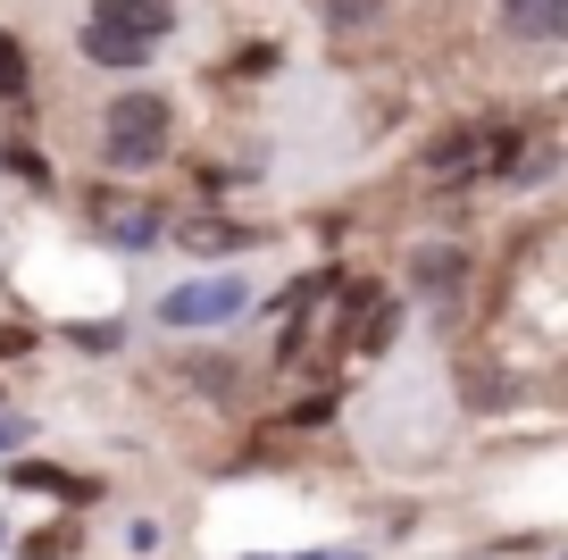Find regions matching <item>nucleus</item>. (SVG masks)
Segmentation results:
<instances>
[{
	"mask_svg": "<svg viewBox=\"0 0 568 560\" xmlns=\"http://www.w3.org/2000/svg\"><path fill=\"white\" fill-rule=\"evenodd\" d=\"M0 443H18V419H0Z\"/></svg>",
	"mask_w": 568,
	"mask_h": 560,
	"instance_id": "a211bd4d",
	"label": "nucleus"
},
{
	"mask_svg": "<svg viewBox=\"0 0 568 560\" xmlns=\"http://www.w3.org/2000/svg\"><path fill=\"white\" fill-rule=\"evenodd\" d=\"M68 343H75V351H118V343H125V327H118V318H75Z\"/></svg>",
	"mask_w": 568,
	"mask_h": 560,
	"instance_id": "f8f14e48",
	"label": "nucleus"
},
{
	"mask_svg": "<svg viewBox=\"0 0 568 560\" xmlns=\"http://www.w3.org/2000/svg\"><path fill=\"white\" fill-rule=\"evenodd\" d=\"M284 419H293V427H326V419H335V393H302Z\"/></svg>",
	"mask_w": 568,
	"mask_h": 560,
	"instance_id": "4468645a",
	"label": "nucleus"
},
{
	"mask_svg": "<svg viewBox=\"0 0 568 560\" xmlns=\"http://www.w3.org/2000/svg\"><path fill=\"white\" fill-rule=\"evenodd\" d=\"M26 76H34L26 42H18V34H0V101H26Z\"/></svg>",
	"mask_w": 568,
	"mask_h": 560,
	"instance_id": "9b49d317",
	"label": "nucleus"
},
{
	"mask_svg": "<svg viewBox=\"0 0 568 560\" xmlns=\"http://www.w3.org/2000/svg\"><path fill=\"white\" fill-rule=\"evenodd\" d=\"M68 543H75L68 527H51V536H34V543H26V560H68Z\"/></svg>",
	"mask_w": 568,
	"mask_h": 560,
	"instance_id": "2eb2a0df",
	"label": "nucleus"
},
{
	"mask_svg": "<svg viewBox=\"0 0 568 560\" xmlns=\"http://www.w3.org/2000/svg\"><path fill=\"white\" fill-rule=\"evenodd\" d=\"M409 277H418L426 301H452V293H460V277H468V260L444 243V251H418V260H409Z\"/></svg>",
	"mask_w": 568,
	"mask_h": 560,
	"instance_id": "1a4fd4ad",
	"label": "nucleus"
},
{
	"mask_svg": "<svg viewBox=\"0 0 568 560\" xmlns=\"http://www.w3.org/2000/svg\"><path fill=\"white\" fill-rule=\"evenodd\" d=\"M477 168H485V134H452V142L426 151V176H435V184H460V176H477Z\"/></svg>",
	"mask_w": 568,
	"mask_h": 560,
	"instance_id": "9d476101",
	"label": "nucleus"
},
{
	"mask_svg": "<svg viewBox=\"0 0 568 560\" xmlns=\"http://www.w3.org/2000/svg\"><path fill=\"white\" fill-rule=\"evenodd\" d=\"M243 301H251L243 277H201V284H184V293H168L160 318L168 327H217V318H243Z\"/></svg>",
	"mask_w": 568,
	"mask_h": 560,
	"instance_id": "7ed1b4c3",
	"label": "nucleus"
},
{
	"mask_svg": "<svg viewBox=\"0 0 568 560\" xmlns=\"http://www.w3.org/2000/svg\"><path fill=\"white\" fill-rule=\"evenodd\" d=\"M385 334H393V301L343 293V343H352V351H385Z\"/></svg>",
	"mask_w": 568,
	"mask_h": 560,
	"instance_id": "423d86ee",
	"label": "nucleus"
},
{
	"mask_svg": "<svg viewBox=\"0 0 568 560\" xmlns=\"http://www.w3.org/2000/svg\"><path fill=\"white\" fill-rule=\"evenodd\" d=\"M168 234H176L184 251H210V260H234V251H251V243H260V234H251V227H234V218H176Z\"/></svg>",
	"mask_w": 568,
	"mask_h": 560,
	"instance_id": "20e7f679",
	"label": "nucleus"
},
{
	"mask_svg": "<svg viewBox=\"0 0 568 560\" xmlns=\"http://www.w3.org/2000/svg\"><path fill=\"white\" fill-rule=\"evenodd\" d=\"M26 351H34V334H26V327H0V360H26Z\"/></svg>",
	"mask_w": 568,
	"mask_h": 560,
	"instance_id": "f3484780",
	"label": "nucleus"
},
{
	"mask_svg": "<svg viewBox=\"0 0 568 560\" xmlns=\"http://www.w3.org/2000/svg\"><path fill=\"white\" fill-rule=\"evenodd\" d=\"M9 486H18V493H59V502H92V493H101V486H84L75 469H59V460H18Z\"/></svg>",
	"mask_w": 568,
	"mask_h": 560,
	"instance_id": "0eeeda50",
	"label": "nucleus"
},
{
	"mask_svg": "<svg viewBox=\"0 0 568 560\" xmlns=\"http://www.w3.org/2000/svg\"><path fill=\"white\" fill-rule=\"evenodd\" d=\"M310 560H359V552H310Z\"/></svg>",
	"mask_w": 568,
	"mask_h": 560,
	"instance_id": "6ab92c4d",
	"label": "nucleus"
},
{
	"mask_svg": "<svg viewBox=\"0 0 568 560\" xmlns=\"http://www.w3.org/2000/svg\"><path fill=\"white\" fill-rule=\"evenodd\" d=\"M0 159H9V168H18L26 184H51V168H42V151H0Z\"/></svg>",
	"mask_w": 568,
	"mask_h": 560,
	"instance_id": "dca6fc26",
	"label": "nucleus"
},
{
	"mask_svg": "<svg viewBox=\"0 0 568 560\" xmlns=\"http://www.w3.org/2000/svg\"><path fill=\"white\" fill-rule=\"evenodd\" d=\"M92 210H109L101 227L118 234V243H160V234H168V218H151V201H101V193H92Z\"/></svg>",
	"mask_w": 568,
	"mask_h": 560,
	"instance_id": "6e6552de",
	"label": "nucleus"
},
{
	"mask_svg": "<svg viewBox=\"0 0 568 560\" xmlns=\"http://www.w3.org/2000/svg\"><path fill=\"white\" fill-rule=\"evenodd\" d=\"M267 68H276V42H251V51H234V59H226L217 76L234 84V76H267Z\"/></svg>",
	"mask_w": 568,
	"mask_h": 560,
	"instance_id": "ddd939ff",
	"label": "nucleus"
},
{
	"mask_svg": "<svg viewBox=\"0 0 568 560\" xmlns=\"http://www.w3.org/2000/svg\"><path fill=\"white\" fill-rule=\"evenodd\" d=\"M168 142H176V109H168V92H118V101L101 109V168L118 176H142L160 168Z\"/></svg>",
	"mask_w": 568,
	"mask_h": 560,
	"instance_id": "f03ea898",
	"label": "nucleus"
},
{
	"mask_svg": "<svg viewBox=\"0 0 568 560\" xmlns=\"http://www.w3.org/2000/svg\"><path fill=\"white\" fill-rule=\"evenodd\" d=\"M168 34H176V9H168V0H92L75 51H84L92 68L134 76V68H151V51H160Z\"/></svg>",
	"mask_w": 568,
	"mask_h": 560,
	"instance_id": "f257e3e1",
	"label": "nucleus"
},
{
	"mask_svg": "<svg viewBox=\"0 0 568 560\" xmlns=\"http://www.w3.org/2000/svg\"><path fill=\"white\" fill-rule=\"evenodd\" d=\"M501 34H518V42H560V34H568V0H501Z\"/></svg>",
	"mask_w": 568,
	"mask_h": 560,
	"instance_id": "39448f33",
	"label": "nucleus"
}]
</instances>
